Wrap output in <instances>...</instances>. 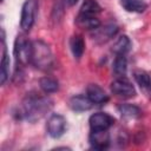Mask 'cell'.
Returning a JSON list of instances; mask_svg holds the SVG:
<instances>
[{
  "label": "cell",
  "mask_w": 151,
  "mask_h": 151,
  "mask_svg": "<svg viewBox=\"0 0 151 151\" xmlns=\"http://www.w3.org/2000/svg\"><path fill=\"white\" fill-rule=\"evenodd\" d=\"M31 63L39 70H50L53 66V54L50 46L42 40L32 41Z\"/></svg>",
  "instance_id": "obj_2"
},
{
  "label": "cell",
  "mask_w": 151,
  "mask_h": 151,
  "mask_svg": "<svg viewBox=\"0 0 151 151\" xmlns=\"http://www.w3.org/2000/svg\"><path fill=\"white\" fill-rule=\"evenodd\" d=\"M76 20L80 27L87 28V29H96L100 25V21L94 15H85V14L79 13V15L77 17Z\"/></svg>",
  "instance_id": "obj_12"
},
{
  "label": "cell",
  "mask_w": 151,
  "mask_h": 151,
  "mask_svg": "<svg viewBox=\"0 0 151 151\" xmlns=\"http://www.w3.org/2000/svg\"><path fill=\"white\" fill-rule=\"evenodd\" d=\"M120 4L127 12L133 13H142L147 6L145 0H120Z\"/></svg>",
  "instance_id": "obj_13"
},
{
  "label": "cell",
  "mask_w": 151,
  "mask_h": 151,
  "mask_svg": "<svg viewBox=\"0 0 151 151\" xmlns=\"http://www.w3.org/2000/svg\"><path fill=\"white\" fill-rule=\"evenodd\" d=\"M100 11H101V7L96 0H84L80 7V13L85 15H96Z\"/></svg>",
  "instance_id": "obj_20"
},
{
  "label": "cell",
  "mask_w": 151,
  "mask_h": 151,
  "mask_svg": "<svg viewBox=\"0 0 151 151\" xmlns=\"http://www.w3.org/2000/svg\"><path fill=\"white\" fill-rule=\"evenodd\" d=\"M133 76H134L137 84L139 85V87L143 91L149 92L151 90V79H150V76L147 72H145L143 70H137V71H134Z\"/></svg>",
  "instance_id": "obj_15"
},
{
  "label": "cell",
  "mask_w": 151,
  "mask_h": 151,
  "mask_svg": "<svg viewBox=\"0 0 151 151\" xmlns=\"http://www.w3.org/2000/svg\"><path fill=\"white\" fill-rule=\"evenodd\" d=\"M86 93L93 104L100 105V104H104L109 100V96L106 94V92L100 86H98L97 84H90L86 88Z\"/></svg>",
  "instance_id": "obj_9"
},
{
  "label": "cell",
  "mask_w": 151,
  "mask_h": 151,
  "mask_svg": "<svg viewBox=\"0 0 151 151\" xmlns=\"http://www.w3.org/2000/svg\"><path fill=\"white\" fill-rule=\"evenodd\" d=\"M127 70V61L125 54H117L113 61V73L117 77H124Z\"/></svg>",
  "instance_id": "obj_19"
},
{
  "label": "cell",
  "mask_w": 151,
  "mask_h": 151,
  "mask_svg": "<svg viewBox=\"0 0 151 151\" xmlns=\"http://www.w3.org/2000/svg\"><path fill=\"white\" fill-rule=\"evenodd\" d=\"M120 114L126 118H138L140 116V109L132 104H123L118 107Z\"/></svg>",
  "instance_id": "obj_21"
},
{
  "label": "cell",
  "mask_w": 151,
  "mask_h": 151,
  "mask_svg": "<svg viewBox=\"0 0 151 151\" xmlns=\"http://www.w3.org/2000/svg\"><path fill=\"white\" fill-rule=\"evenodd\" d=\"M52 105L50 98L31 93L22 101V114L28 122H37L50 112Z\"/></svg>",
  "instance_id": "obj_1"
},
{
  "label": "cell",
  "mask_w": 151,
  "mask_h": 151,
  "mask_svg": "<svg viewBox=\"0 0 151 151\" xmlns=\"http://www.w3.org/2000/svg\"><path fill=\"white\" fill-rule=\"evenodd\" d=\"M70 46H71V51L74 55L76 59H80L84 50H85V42L81 35H74L72 37L71 41H70Z\"/></svg>",
  "instance_id": "obj_16"
},
{
  "label": "cell",
  "mask_w": 151,
  "mask_h": 151,
  "mask_svg": "<svg viewBox=\"0 0 151 151\" xmlns=\"http://www.w3.org/2000/svg\"><path fill=\"white\" fill-rule=\"evenodd\" d=\"M38 8L37 0H26L22 5L21 18H20V27L22 31L27 32L32 28L34 24V18Z\"/></svg>",
  "instance_id": "obj_4"
},
{
  "label": "cell",
  "mask_w": 151,
  "mask_h": 151,
  "mask_svg": "<svg viewBox=\"0 0 151 151\" xmlns=\"http://www.w3.org/2000/svg\"><path fill=\"white\" fill-rule=\"evenodd\" d=\"M68 105L73 111L77 112H83V111H87L92 107L93 103L90 100V98L87 96H83V94H78V96H73L70 98L68 100Z\"/></svg>",
  "instance_id": "obj_10"
},
{
  "label": "cell",
  "mask_w": 151,
  "mask_h": 151,
  "mask_svg": "<svg viewBox=\"0 0 151 151\" xmlns=\"http://www.w3.org/2000/svg\"><path fill=\"white\" fill-rule=\"evenodd\" d=\"M66 130V119L58 113L52 114L47 120V132L52 138H59Z\"/></svg>",
  "instance_id": "obj_6"
},
{
  "label": "cell",
  "mask_w": 151,
  "mask_h": 151,
  "mask_svg": "<svg viewBox=\"0 0 151 151\" xmlns=\"http://www.w3.org/2000/svg\"><path fill=\"white\" fill-rule=\"evenodd\" d=\"M67 1V4L70 5V6H73V5H76L77 2H78V0H66Z\"/></svg>",
  "instance_id": "obj_22"
},
{
  "label": "cell",
  "mask_w": 151,
  "mask_h": 151,
  "mask_svg": "<svg viewBox=\"0 0 151 151\" xmlns=\"http://www.w3.org/2000/svg\"><path fill=\"white\" fill-rule=\"evenodd\" d=\"M94 31H96L94 35H93L94 39L100 41V42H103V41H107L109 39L113 38L116 35V33L118 32V27L116 25H113V24H109V25H105L101 28L98 27Z\"/></svg>",
  "instance_id": "obj_11"
},
{
  "label": "cell",
  "mask_w": 151,
  "mask_h": 151,
  "mask_svg": "<svg viewBox=\"0 0 151 151\" xmlns=\"http://www.w3.org/2000/svg\"><path fill=\"white\" fill-rule=\"evenodd\" d=\"M39 85L40 88L45 92V93H54L59 90V83L57 79L52 78V77H42L39 80Z\"/></svg>",
  "instance_id": "obj_17"
},
{
  "label": "cell",
  "mask_w": 151,
  "mask_h": 151,
  "mask_svg": "<svg viewBox=\"0 0 151 151\" xmlns=\"http://www.w3.org/2000/svg\"><path fill=\"white\" fill-rule=\"evenodd\" d=\"M111 91L113 94L120 98H132L136 96V90L130 80L125 77H118L111 84Z\"/></svg>",
  "instance_id": "obj_5"
},
{
  "label": "cell",
  "mask_w": 151,
  "mask_h": 151,
  "mask_svg": "<svg viewBox=\"0 0 151 151\" xmlns=\"http://www.w3.org/2000/svg\"><path fill=\"white\" fill-rule=\"evenodd\" d=\"M113 118L104 112H97L90 117V127L91 130H107L113 124Z\"/></svg>",
  "instance_id": "obj_7"
},
{
  "label": "cell",
  "mask_w": 151,
  "mask_h": 151,
  "mask_svg": "<svg viewBox=\"0 0 151 151\" xmlns=\"http://www.w3.org/2000/svg\"><path fill=\"white\" fill-rule=\"evenodd\" d=\"M4 47H2V58H1V68H0V83L1 85H4L7 79L9 78V57L6 52V47L5 44L2 42Z\"/></svg>",
  "instance_id": "obj_14"
},
{
  "label": "cell",
  "mask_w": 151,
  "mask_h": 151,
  "mask_svg": "<svg viewBox=\"0 0 151 151\" xmlns=\"http://www.w3.org/2000/svg\"><path fill=\"white\" fill-rule=\"evenodd\" d=\"M90 144L98 150L106 149L110 144V133L107 130H92L90 133Z\"/></svg>",
  "instance_id": "obj_8"
},
{
  "label": "cell",
  "mask_w": 151,
  "mask_h": 151,
  "mask_svg": "<svg viewBox=\"0 0 151 151\" xmlns=\"http://www.w3.org/2000/svg\"><path fill=\"white\" fill-rule=\"evenodd\" d=\"M14 55L18 63L27 65L32 58V42L24 35H18L14 42Z\"/></svg>",
  "instance_id": "obj_3"
},
{
  "label": "cell",
  "mask_w": 151,
  "mask_h": 151,
  "mask_svg": "<svg viewBox=\"0 0 151 151\" xmlns=\"http://www.w3.org/2000/svg\"><path fill=\"white\" fill-rule=\"evenodd\" d=\"M130 48H131V41H130L129 37L127 35H120L118 38V40L113 44L112 51L116 54H125L130 51Z\"/></svg>",
  "instance_id": "obj_18"
}]
</instances>
